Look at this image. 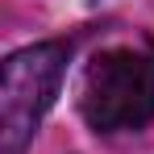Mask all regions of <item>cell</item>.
I'll return each instance as SVG.
<instances>
[{
  "label": "cell",
  "mask_w": 154,
  "mask_h": 154,
  "mask_svg": "<svg viewBox=\"0 0 154 154\" xmlns=\"http://www.w3.org/2000/svg\"><path fill=\"white\" fill-rule=\"evenodd\" d=\"M67 71L63 42H38L8 54L0 71V154H25Z\"/></svg>",
  "instance_id": "2"
},
{
  "label": "cell",
  "mask_w": 154,
  "mask_h": 154,
  "mask_svg": "<svg viewBox=\"0 0 154 154\" xmlns=\"http://www.w3.org/2000/svg\"><path fill=\"white\" fill-rule=\"evenodd\" d=\"M79 112L100 133H125L154 121V46L100 50L79 88Z\"/></svg>",
  "instance_id": "1"
}]
</instances>
